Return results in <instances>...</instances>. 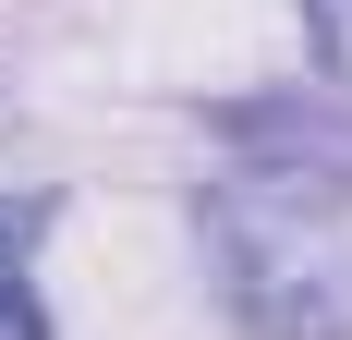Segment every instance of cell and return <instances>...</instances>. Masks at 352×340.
<instances>
[{
	"mask_svg": "<svg viewBox=\"0 0 352 340\" xmlns=\"http://www.w3.org/2000/svg\"><path fill=\"white\" fill-rule=\"evenodd\" d=\"M207 255L243 340H352V170H316V158L219 170Z\"/></svg>",
	"mask_w": 352,
	"mask_h": 340,
	"instance_id": "1",
	"label": "cell"
},
{
	"mask_svg": "<svg viewBox=\"0 0 352 340\" xmlns=\"http://www.w3.org/2000/svg\"><path fill=\"white\" fill-rule=\"evenodd\" d=\"M36 243H49V195H0V340H49V316H36Z\"/></svg>",
	"mask_w": 352,
	"mask_h": 340,
	"instance_id": "2",
	"label": "cell"
},
{
	"mask_svg": "<svg viewBox=\"0 0 352 340\" xmlns=\"http://www.w3.org/2000/svg\"><path fill=\"white\" fill-rule=\"evenodd\" d=\"M304 36H316L328 85H352V0H304Z\"/></svg>",
	"mask_w": 352,
	"mask_h": 340,
	"instance_id": "3",
	"label": "cell"
}]
</instances>
